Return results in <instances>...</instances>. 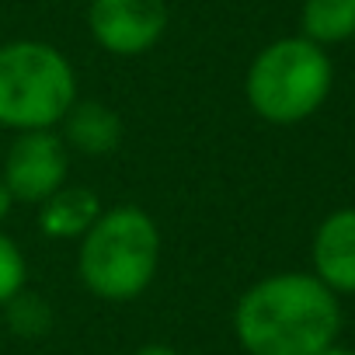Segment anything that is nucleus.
Here are the masks:
<instances>
[{"mask_svg": "<svg viewBox=\"0 0 355 355\" xmlns=\"http://www.w3.org/2000/svg\"><path fill=\"white\" fill-rule=\"evenodd\" d=\"M341 327L338 296L303 272L254 282L234 310V331L248 355H320Z\"/></svg>", "mask_w": 355, "mask_h": 355, "instance_id": "nucleus-1", "label": "nucleus"}, {"mask_svg": "<svg viewBox=\"0 0 355 355\" xmlns=\"http://www.w3.org/2000/svg\"><path fill=\"white\" fill-rule=\"evenodd\" d=\"M160 265V230L136 206L101 209L91 230L80 237L77 272L84 286L108 303L136 300L157 275Z\"/></svg>", "mask_w": 355, "mask_h": 355, "instance_id": "nucleus-2", "label": "nucleus"}, {"mask_svg": "<svg viewBox=\"0 0 355 355\" xmlns=\"http://www.w3.org/2000/svg\"><path fill=\"white\" fill-rule=\"evenodd\" d=\"M77 101L70 60L35 39L0 46V125L32 132L63 122Z\"/></svg>", "mask_w": 355, "mask_h": 355, "instance_id": "nucleus-3", "label": "nucleus"}, {"mask_svg": "<svg viewBox=\"0 0 355 355\" xmlns=\"http://www.w3.org/2000/svg\"><path fill=\"white\" fill-rule=\"evenodd\" d=\"M331 60L324 49L303 35L279 39L265 46L248 70L251 108L275 125H293L310 119L331 94Z\"/></svg>", "mask_w": 355, "mask_h": 355, "instance_id": "nucleus-4", "label": "nucleus"}, {"mask_svg": "<svg viewBox=\"0 0 355 355\" xmlns=\"http://www.w3.org/2000/svg\"><path fill=\"white\" fill-rule=\"evenodd\" d=\"M87 25L112 56L150 53L167 28V0H91Z\"/></svg>", "mask_w": 355, "mask_h": 355, "instance_id": "nucleus-5", "label": "nucleus"}, {"mask_svg": "<svg viewBox=\"0 0 355 355\" xmlns=\"http://www.w3.org/2000/svg\"><path fill=\"white\" fill-rule=\"evenodd\" d=\"M67 143L56 139L49 129L18 132L4 157V185L21 202H46L67 182Z\"/></svg>", "mask_w": 355, "mask_h": 355, "instance_id": "nucleus-6", "label": "nucleus"}, {"mask_svg": "<svg viewBox=\"0 0 355 355\" xmlns=\"http://www.w3.org/2000/svg\"><path fill=\"white\" fill-rule=\"evenodd\" d=\"M313 275L331 293H355V209H338L317 227Z\"/></svg>", "mask_w": 355, "mask_h": 355, "instance_id": "nucleus-7", "label": "nucleus"}, {"mask_svg": "<svg viewBox=\"0 0 355 355\" xmlns=\"http://www.w3.org/2000/svg\"><path fill=\"white\" fill-rule=\"evenodd\" d=\"M67 143L87 157L115 153L122 143V119L101 101H73L63 115Z\"/></svg>", "mask_w": 355, "mask_h": 355, "instance_id": "nucleus-8", "label": "nucleus"}, {"mask_svg": "<svg viewBox=\"0 0 355 355\" xmlns=\"http://www.w3.org/2000/svg\"><path fill=\"white\" fill-rule=\"evenodd\" d=\"M39 227L46 237L56 241H77L91 230V223L101 216V202L91 189H56L46 202H39Z\"/></svg>", "mask_w": 355, "mask_h": 355, "instance_id": "nucleus-9", "label": "nucleus"}, {"mask_svg": "<svg viewBox=\"0 0 355 355\" xmlns=\"http://www.w3.org/2000/svg\"><path fill=\"white\" fill-rule=\"evenodd\" d=\"M303 39L317 46L345 42L355 35V0H303Z\"/></svg>", "mask_w": 355, "mask_h": 355, "instance_id": "nucleus-10", "label": "nucleus"}, {"mask_svg": "<svg viewBox=\"0 0 355 355\" xmlns=\"http://www.w3.org/2000/svg\"><path fill=\"white\" fill-rule=\"evenodd\" d=\"M4 313H8V327L18 338H42L53 327V306H49V300L39 296V293H28V289H21L18 296H11L4 303Z\"/></svg>", "mask_w": 355, "mask_h": 355, "instance_id": "nucleus-11", "label": "nucleus"}, {"mask_svg": "<svg viewBox=\"0 0 355 355\" xmlns=\"http://www.w3.org/2000/svg\"><path fill=\"white\" fill-rule=\"evenodd\" d=\"M25 279H28V265L21 248L8 234H0V306L25 289Z\"/></svg>", "mask_w": 355, "mask_h": 355, "instance_id": "nucleus-12", "label": "nucleus"}, {"mask_svg": "<svg viewBox=\"0 0 355 355\" xmlns=\"http://www.w3.org/2000/svg\"><path fill=\"white\" fill-rule=\"evenodd\" d=\"M11 206H15V196H11V189L4 185V178H0V223L8 220V213H11Z\"/></svg>", "mask_w": 355, "mask_h": 355, "instance_id": "nucleus-13", "label": "nucleus"}, {"mask_svg": "<svg viewBox=\"0 0 355 355\" xmlns=\"http://www.w3.org/2000/svg\"><path fill=\"white\" fill-rule=\"evenodd\" d=\"M136 355H178V352H174L171 345H143Z\"/></svg>", "mask_w": 355, "mask_h": 355, "instance_id": "nucleus-14", "label": "nucleus"}, {"mask_svg": "<svg viewBox=\"0 0 355 355\" xmlns=\"http://www.w3.org/2000/svg\"><path fill=\"white\" fill-rule=\"evenodd\" d=\"M320 355H355V352H345V348H334V345H331V348H327V352H320Z\"/></svg>", "mask_w": 355, "mask_h": 355, "instance_id": "nucleus-15", "label": "nucleus"}]
</instances>
